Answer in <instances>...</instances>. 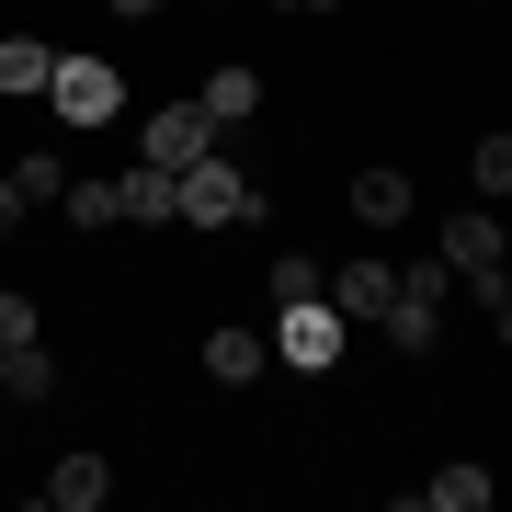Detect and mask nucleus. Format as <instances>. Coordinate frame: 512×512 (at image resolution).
Wrapping results in <instances>:
<instances>
[{"label": "nucleus", "instance_id": "12", "mask_svg": "<svg viewBox=\"0 0 512 512\" xmlns=\"http://www.w3.org/2000/svg\"><path fill=\"white\" fill-rule=\"evenodd\" d=\"M0 399H23V410L57 399V353L46 342H0Z\"/></svg>", "mask_w": 512, "mask_h": 512}, {"label": "nucleus", "instance_id": "2", "mask_svg": "<svg viewBox=\"0 0 512 512\" xmlns=\"http://www.w3.org/2000/svg\"><path fill=\"white\" fill-rule=\"evenodd\" d=\"M342 342H353V319L330 308V296H296V308H274V353H285L296 376H330V365H342Z\"/></svg>", "mask_w": 512, "mask_h": 512}, {"label": "nucleus", "instance_id": "17", "mask_svg": "<svg viewBox=\"0 0 512 512\" xmlns=\"http://www.w3.org/2000/svg\"><path fill=\"white\" fill-rule=\"evenodd\" d=\"M467 183H478V194H490V205L512 194V126H501V137H478V148H467Z\"/></svg>", "mask_w": 512, "mask_h": 512}, {"label": "nucleus", "instance_id": "18", "mask_svg": "<svg viewBox=\"0 0 512 512\" xmlns=\"http://www.w3.org/2000/svg\"><path fill=\"white\" fill-rule=\"evenodd\" d=\"M296 296H330V274L308 251H274V308H296Z\"/></svg>", "mask_w": 512, "mask_h": 512}, {"label": "nucleus", "instance_id": "13", "mask_svg": "<svg viewBox=\"0 0 512 512\" xmlns=\"http://www.w3.org/2000/svg\"><path fill=\"white\" fill-rule=\"evenodd\" d=\"M410 217V171H353V228H399Z\"/></svg>", "mask_w": 512, "mask_h": 512}, {"label": "nucleus", "instance_id": "4", "mask_svg": "<svg viewBox=\"0 0 512 512\" xmlns=\"http://www.w3.org/2000/svg\"><path fill=\"white\" fill-rule=\"evenodd\" d=\"M239 217H251V183H239V160L205 148V160L183 171V228H239Z\"/></svg>", "mask_w": 512, "mask_h": 512}, {"label": "nucleus", "instance_id": "3", "mask_svg": "<svg viewBox=\"0 0 512 512\" xmlns=\"http://www.w3.org/2000/svg\"><path fill=\"white\" fill-rule=\"evenodd\" d=\"M46 114L57 126H114V114H126V80H114L103 57H57L46 69Z\"/></svg>", "mask_w": 512, "mask_h": 512}, {"label": "nucleus", "instance_id": "21", "mask_svg": "<svg viewBox=\"0 0 512 512\" xmlns=\"http://www.w3.org/2000/svg\"><path fill=\"white\" fill-rule=\"evenodd\" d=\"M274 12H308V23H319V12H342V0H274Z\"/></svg>", "mask_w": 512, "mask_h": 512}, {"label": "nucleus", "instance_id": "16", "mask_svg": "<svg viewBox=\"0 0 512 512\" xmlns=\"http://www.w3.org/2000/svg\"><path fill=\"white\" fill-rule=\"evenodd\" d=\"M12 194L23 205H57V194H69V160H57V148H23V160H12Z\"/></svg>", "mask_w": 512, "mask_h": 512}, {"label": "nucleus", "instance_id": "15", "mask_svg": "<svg viewBox=\"0 0 512 512\" xmlns=\"http://www.w3.org/2000/svg\"><path fill=\"white\" fill-rule=\"evenodd\" d=\"M410 501H421V512H478V501H490V467H433Z\"/></svg>", "mask_w": 512, "mask_h": 512}, {"label": "nucleus", "instance_id": "1", "mask_svg": "<svg viewBox=\"0 0 512 512\" xmlns=\"http://www.w3.org/2000/svg\"><path fill=\"white\" fill-rule=\"evenodd\" d=\"M444 285H456V262H410V274H399V296H387V308H376V330H387V353H433L444 342Z\"/></svg>", "mask_w": 512, "mask_h": 512}, {"label": "nucleus", "instance_id": "11", "mask_svg": "<svg viewBox=\"0 0 512 512\" xmlns=\"http://www.w3.org/2000/svg\"><path fill=\"white\" fill-rule=\"evenodd\" d=\"M262 365H274V342H262V330H205V376H217V387H251Z\"/></svg>", "mask_w": 512, "mask_h": 512}, {"label": "nucleus", "instance_id": "5", "mask_svg": "<svg viewBox=\"0 0 512 512\" xmlns=\"http://www.w3.org/2000/svg\"><path fill=\"white\" fill-rule=\"evenodd\" d=\"M205 148H217L205 103H171V114H148V126H137V160H160V171H194Z\"/></svg>", "mask_w": 512, "mask_h": 512}, {"label": "nucleus", "instance_id": "6", "mask_svg": "<svg viewBox=\"0 0 512 512\" xmlns=\"http://www.w3.org/2000/svg\"><path fill=\"white\" fill-rule=\"evenodd\" d=\"M114 217H126V228H183V171L137 160L126 183H114Z\"/></svg>", "mask_w": 512, "mask_h": 512}, {"label": "nucleus", "instance_id": "20", "mask_svg": "<svg viewBox=\"0 0 512 512\" xmlns=\"http://www.w3.org/2000/svg\"><path fill=\"white\" fill-rule=\"evenodd\" d=\"M23 228V194H12V171H0V239H12Z\"/></svg>", "mask_w": 512, "mask_h": 512}, {"label": "nucleus", "instance_id": "10", "mask_svg": "<svg viewBox=\"0 0 512 512\" xmlns=\"http://www.w3.org/2000/svg\"><path fill=\"white\" fill-rule=\"evenodd\" d=\"M444 262H456V274H490L501 262V217L490 205H456V217H444Z\"/></svg>", "mask_w": 512, "mask_h": 512}, {"label": "nucleus", "instance_id": "14", "mask_svg": "<svg viewBox=\"0 0 512 512\" xmlns=\"http://www.w3.org/2000/svg\"><path fill=\"white\" fill-rule=\"evenodd\" d=\"M46 69H57L46 35H0V92H35V103H46Z\"/></svg>", "mask_w": 512, "mask_h": 512}, {"label": "nucleus", "instance_id": "9", "mask_svg": "<svg viewBox=\"0 0 512 512\" xmlns=\"http://www.w3.org/2000/svg\"><path fill=\"white\" fill-rule=\"evenodd\" d=\"M387 296H399V262H342V274H330V308H342L353 330H365Z\"/></svg>", "mask_w": 512, "mask_h": 512}, {"label": "nucleus", "instance_id": "7", "mask_svg": "<svg viewBox=\"0 0 512 512\" xmlns=\"http://www.w3.org/2000/svg\"><path fill=\"white\" fill-rule=\"evenodd\" d=\"M103 490H114V467H103V456H57V467L35 478V501H46V512H103Z\"/></svg>", "mask_w": 512, "mask_h": 512}, {"label": "nucleus", "instance_id": "19", "mask_svg": "<svg viewBox=\"0 0 512 512\" xmlns=\"http://www.w3.org/2000/svg\"><path fill=\"white\" fill-rule=\"evenodd\" d=\"M0 342H46V319H35V296H0Z\"/></svg>", "mask_w": 512, "mask_h": 512}, {"label": "nucleus", "instance_id": "22", "mask_svg": "<svg viewBox=\"0 0 512 512\" xmlns=\"http://www.w3.org/2000/svg\"><path fill=\"white\" fill-rule=\"evenodd\" d=\"M114 12H137V23H148V12H171V0H114Z\"/></svg>", "mask_w": 512, "mask_h": 512}, {"label": "nucleus", "instance_id": "23", "mask_svg": "<svg viewBox=\"0 0 512 512\" xmlns=\"http://www.w3.org/2000/svg\"><path fill=\"white\" fill-rule=\"evenodd\" d=\"M490 319H501V342H512V296H501V308H490Z\"/></svg>", "mask_w": 512, "mask_h": 512}, {"label": "nucleus", "instance_id": "8", "mask_svg": "<svg viewBox=\"0 0 512 512\" xmlns=\"http://www.w3.org/2000/svg\"><path fill=\"white\" fill-rule=\"evenodd\" d=\"M194 103H205V126H217V137H239V126H251V114H262V69H239V57H228V69L205 80Z\"/></svg>", "mask_w": 512, "mask_h": 512}]
</instances>
